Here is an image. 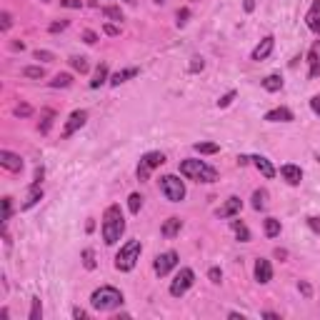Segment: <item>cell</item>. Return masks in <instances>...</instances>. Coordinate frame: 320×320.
Wrapping results in <instances>:
<instances>
[{"mask_svg": "<svg viewBox=\"0 0 320 320\" xmlns=\"http://www.w3.org/2000/svg\"><path fill=\"white\" fill-rule=\"evenodd\" d=\"M140 253H143L140 240H128L125 245H120V250L115 253V268L120 273H130L138 265V260H140Z\"/></svg>", "mask_w": 320, "mask_h": 320, "instance_id": "cell-4", "label": "cell"}, {"mask_svg": "<svg viewBox=\"0 0 320 320\" xmlns=\"http://www.w3.org/2000/svg\"><path fill=\"white\" fill-rule=\"evenodd\" d=\"M30 320H40L43 318V305H40V298H33L30 300Z\"/></svg>", "mask_w": 320, "mask_h": 320, "instance_id": "cell-35", "label": "cell"}, {"mask_svg": "<svg viewBox=\"0 0 320 320\" xmlns=\"http://www.w3.org/2000/svg\"><path fill=\"white\" fill-rule=\"evenodd\" d=\"M53 120H55V110H53V108H43V110H40V123H38V133H40V135H48L50 128H53Z\"/></svg>", "mask_w": 320, "mask_h": 320, "instance_id": "cell-19", "label": "cell"}, {"mask_svg": "<svg viewBox=\"0 0 320 320\" xmlns=\"http://www.w3.org/2000/svg\"><path fill=\"white\" fill-rule=\"evenodd\" d=\"M180 228H183V220H180V218H168V220L163 223V228H160V235H163V238H175V235L180 233Z\"/></svg>", "mask_w": 320, "mask_h": 320, "instance_id": "cell-22", "label": "cell"}, {"mask_svg": "<svg viewBox=\"0 0 320 320\" xmlns=\"http://www.w3.org/2000/svg\"><path fill=\"white\" fill-rule=\"evenodd\" d=\"M308 228H310L313 233H320V218H315V215L308 218Z\"/></svg>", "mask_w": 320, "mask_h": 320, "instance_id": "cell-50", "label": "cell"}, {"mask_svg": "<svg viewBox=\"0 0 320 320\" xmlns=\"http://www.w3.org/2000/svg\"><path fill=\"white\" fill-rule=\"evenodd\" d=\"M100 230H103L105 245H115L118 240L123 238V233H125V218H123L120 205H108V208H105Z\"/></svg>", "mask_w": 320, "mask_h": 320, "instance_id": "cell-1", "label": "cell"}, {"mask_svg": "<svg viewBox=\"0 0 320 320\" xmlns=\"http://www.w3.org/2000/svg\"><path fill=\"white\" fill-rule=\"evenodd\" d=\"M298 290L303 293L305 298H313V285H310L308 280H298Z\"/></svg>", "mask_w": 320, "mask_h": 320, "instance_id": "cell-42", "label": "cell"}, {"mask_svg": "<svg viewBox=\"0 0 320 320\" xmlns=\"http://www.w3.org/2000/svg\"><path fill=\"white\" fill-rule=\"evenodd\" d=\"M0 165H3L8 173H20V170H23V158H20L18 153L0 150Z\"/></svg>", "mask_w": 320, "mask_h": 320, "instance_id": "cell-10", "label": "cell"}, {"mask_svg": "<svg viewBox=\"0 0 320 320\" xmlns=\"http://www.w3.org/2000/svg\"><path fill=\"white\" fill-rule=\"evenodd\" d=\"M90 305L100 313H110L118 305H123V293L113 288V285H100L98 290H93L90 295Z\"/></svg>", "mask_w": 320, "mask_h": 320, "instance_id": "cell-3", "label": "cell"}, {"mask_svg": "<svg viewBox=\"0 0 320 320\" xmlns=\"http://www.w3.org/2000/svg\"><path fill=\"white\" fill-rule=\"evenodd\" d=\"M73 318L83 320V318H88V313H85V310H83V308H73Z\"/></svg>", "mask_w": 320, "mask_h": 320, "instance_id": "cell-51", "label": "cell"}, {"mask_svg": "<svg viewBox=\"0 0 320 320\" xmlns=\"http://www.w3.org/2000/svg\"><path fill=\"white\" fill-rule=\"evenodd\" d=\"M165 163V155L160 150H150V153H143L140 155V163H138V180H150V173L155 168H160Z\"/></svg>", "mask_w": 320, "mask_h": 320, "instance_id": "cell-6", "label": "cell"}, {"mask_svg": "<svg viewBox=\"0 0 320 320\" xmlns=\"http://www.w3.org/2000/svg\"><path fill=\"white\" fill-rule=\"evenodd\" d=\"M263 230H265L268 238H278L280 235V220L278 218H265L263 220Z\"/></svg>", "mask_w": 320, "mask_h": 320, "instance_id": "cell-26", "label": "cell"}, {"mask_svg": "<svg viewBox=\"0 0 320 320\" xmlns=\"http://www.w3.org/2000/svg\"><path fill=\"white\" fill-rule=\"evenodd\" d=\"M178 170H180L183 178L195 180V183H215V180H218V170H215L213 165H208L205 160H195V158L180 160Z\"/></svg>", "mask_w": 320, "mask_h": 320, "instance_id": "cell-2", "label": "cell"}, {"mask_svg": "<svg viewBox=\"0 0 320 320\" xmlns=\"http://www.w3.org/2000/svg\"><path fill=\"white\" fill-rule=\"evenodd\" d=\"M63 8H70V10H80L83 8V0H60Z\"/></svg>", "mask_w": 320, "mask_h": 320, "instance_id": "cell-46", "label": "cell"}, {"mask_svg": "<svg viewBox=\"0 0 320 320\" xmlns=\"http://www.w3.org/2000/svg\"><path fill=\"white\" fill-rule=\"evenodd\" d=\"M40 3H50V0H40Z\"/></svg>", "mask_w": 320, "mask_h": 320, "instance_id": "cell-59", "label": "cell"}, {"mask_svg": "<svg viewBox=\"0 0 320 320\" xmlns=\"http://www.w3.org/2000/svg\"><path fill=\"white\" fill-rule=\"evenodd\" d=\"M103 33H105V35H110V38H115V35H120V28L113 25V23H105V25H103Z\"/></svg>", "mask_w": 320, "mask_h": 320, "instance_id": "cell-47", "label": "cell"}, {"mask_svg": "<svg viewBox=\"0 0 320 320\" xmlns=\"http://www.w3.org/2000/svg\"><path fill=\"white\" fill-rule=\"evenodd\" d=\"M138 73H140L138 68H123V70H118L115 75H110V80H108V83H110L113 88H118V85H123V83H128L130 78H135Z\"/></svg>", "mask_w": 320, "mask_h": 320, "instance_id": "cell-20", "label": "cell"}, {"mask_svg": "<svg viewBox=\"0 0 320 320\" xmlns=\"http://www.w3.org/2000/svg\"><path fill=\"white\" fill-rule=\"evenodd\" d=\"M230 228H233L235 238H238L240 243H248V240H250V230H248V225H245L243 220H230Z\"/></svg>", "mask_w": 320, "mask_h": 320, "instance_id": "cell-24", "label": "cell"}, {"mask_svg": "<svg viewBox=\"0 0 320 320\" xmlns=\"http://www.w3.org/2000/svg\"><path fill=\"white\" fill-rule=\"evenodd\" d=\"M33 58L43 60V63H53V60H55V53H50V50H35V53H33Z\"/></svg>", "mask_w": 320, "mask_h": 320, "instance_id": "cell-38", "label": "cell"}, {"mask_svg": "<svg viewBox=\"0 0 320 320\" xmlns=\"http://www.w3.org/2000/svg\"><path fill=\"white\" fill-rule=\"evenodd\" d=\"M80 258H83V265H85L88 270H95V250L93 248H85Z\"/></svg>", "mask_w": 320, "mask_h": 320, "instance_id": "cell-36", "label": "cell"}, {"mask_svg": "<svg viewBox=\"0 0 320 320\" xmlns=\"http://www.w3.org/2000/svg\"><path fill=\"white\" fill-rule=\"evenodd\" d=\"M240 208H243V200H240L238 195H230L225 203L215 210V215H218V218H223V220H225V218H235V215L240 213Z\"/></svg>", "mask_w": 320, "mask_h": 320, "instance_id": "cell-11", "label": "cell"}, {"mask_svg": "<svg viewBox=\"0 0 320 320\" xmlns=\"http://www.w3.org/2000/svg\"><path fill=\"white\" fill-rule=\"evenodd\" d=\"M273 48H275V38H273V35H265V38H263L260 43H258V45L253 48V53H250V58H253V60H258V63H260V60L270 58V53H273Z\"/></svg>", "mask_w": 320, "mask_h": 320, "instance_id": "cell-12", "label": "cell"}, {"mask_svg": "<svg viewBox=\"0 0 320 320\" xmlns=\"http://www.w3.org/2000/svg\"><path fill=\"white\" fill-rule=\"evenodd\" d=\"M160 193L165 195V200L170 203H180L185 198V183L178 175H163L160 178Z\"/></svg>", "mask_w": 320, "mask_h": 320, "instance_id": "cell-5", "label": "cell"}, {"mask_svg": "<svg viewBox=\"0 0 320 320\" xmlns=\"http://www.w3.org/2000/svg\"><path fill=\"white\" fill-rule=\"evenodd\" d=\"M13 215V198H3V228H8V220Z\"/></svg>", "mask_w": 320, "mask_h": 320, "instance_id": "cell-34", "label": "cell"}, {"mask_svg": "<svg viewBox=\"0 0 320 320\" xmlns=\"http://www.w3.org/2000/svg\"><path fill=\"white\" fill-rule=\"evenodd\" d=\"M173 268H178V253H175V250H165V253L155 255V260H153V270H155V275L165 278Z\"/></svg>", "mask_w": 320, "mask_h": 320, "instance_id": "cell-8", "label": "cell"}, {"mask_svg": "<svg viewBox=\"0 0 320 320\" xmlns=\"http://www.w3.org/2000/svg\"><path fill=\"white\" fill-rule=\"evenodd\" d=\"M255 280H258L260 285L273 280V265H270L268 258H258V260H255Z\"/></svg>", "mask_w": 320, "mask_h": 320, "instance_id": "cell-15", "label": "cell"}, {"mask_svg": "<svg viewBox=\"0 0 320 320\" xmlns=\"http://www.w3.org/2000/svg\"><path fill=\"white\" fill-rule=\"evenodd\" d=\"M123 3H128V5H135V3H138V0H123Z\"/></svg>", "mask_w": 320, "mask_h": 320, "instance_id": "cell-57", "label": "cell"}, {"mask_svg": "<svg viewBox=\"0 0 320 320\" xmlns=\"http://www.w3.org/2000/svg\"><path fill=\"white\" fill-rule=\"evenodd\" d=\"M83 43L95 45V43H98V33H95V30H85V33H83Z\"/></svg>", "mask_w": 320, "mask_h": 320, "instance_id": "cell-45", "label": "cell"}, {"mask_svg": "<svg viewBox=\"0 0 320 320\" xmlns=\"http://www.w3.org/2000/svg\"><path fill=\"white\" fill-rule=\"evenodd\" d=\"M253 8H255V3H253V0H245V13H253Z\"/></svg>", "mask_w": 320, "mask_h": 320, "instance_id": "cell-55", "label": "cell"}, {"mask_svg": "<svg viewBox=\"0 0 320 320\" xmlns=\"http://www.w3.org/2000/svg\"><path fill=\"white\" fill-rule=\"evenodd\" d=\"M208 278H210V283H215V285H218V283L223 280V273H220V268H210V270H208Z\"/></svg>", "mask_w": 320, "mask_h": 320, "instance_id": "cell-44", "label": "cell"}, {"mask_svg": "<svg viewBox=\"0 0 320 320\" xmlns=\"http://www.w3.org/2000/svg\"><path fill=\"white\" fill-rule=\"evenodd\" d=\"M0 20H3V23H0V30H3V33H8L10 25H13V15H10L8 10H3V13H0Z\"/></svg>", "mask_w": 320, "mask_h": 320, "instance_id": "cell-40", "label": "cell"}, {"mask_svg": "<svg viewBox=\"0 0 320 320\" xmlns=\"http://www.w3.org/2000/svg\"><path fill=\"white\" fill-rule=\"evenodd\" d=\"M18 118H30L33 115V105H28V103H20V105H15V110H13Z\"/></svg>", "mask_w": 320, "mask_h": 320, "instance_id": "cell-37", "label": "cell"}, {"mask_svg": "<svg viewBox=\"0 0 320 320\" xmlns=\"http://www.w3.org/2000/svg\"><path fill=\"white\" fill-rule=\"evenodd\" d=\"M250 200H253V203H250L253 205V210H258V213L265 210V208H268V190H265V188H258V190L253 193Z\"/></svg>", "mask_w": 320, "mask_h": 320, "instance_id": "cell-23", "label": "cell"}, {"mask_svg": "<svg viewBox=\"0 0 320 320\" xmlns=\"http://www.w3.org/2000/svg\"><path fill=\"white\" fill-rule=\"evenodd\" d=\"M85 123H88L85 110H73V113L68 115V120H65V125H63V138H70L73 133H78Z\"/></svg>", "mask_w": 320, "mask_h": 320, "instance_id": "cell-9", "label": "cell"}, {"mask_svg": "<svg viewBox=\"0 0 320 320\" xmlns=\"http://www.w3.org/2000/svg\"><path fill=\"white\" fill-rule=\"evenodd\" d=\"M233 100H235V90H230V93H225V95L218 100V108H228Z\"/></svg>", "mask_w": 320, "mask_h": 320, "instance_id": "cell-43", "label": "cell"}, {"mask_svg": "<svg viewBox=\"0 0 320 320\" xmlns=\"http://www.w3.org/2000/svg\"><path fill=\"white\" fill-rule=\"evenodd\" d=\"M263 318H270V320H280L278 313H273V310H268V313H263Z\"/></svg>", "mask_w": 320, "mask_h": 320, "instance_id": "cell-52", "label": "cell"}, {"mask_svg": "<svg viewBox=\"0 0 320 320\" xmlns=\"http://www.w3.org/2000/svg\"><path fill=\"white\" fill-rule=\"evenodd\" d=\"M23 78L40 80V78H45V68L43 65H28V68H23Z\"/></svg>", "mask_w": 320, "mask_h": 320, "instance_id": "cell-28", "label": "cell"}, {"mask_svg": "<svg viewBox=\"0 0 320 320\" xmlns=\"http://www.w3.org/2000/svg\"><path fill=\"white\" fill-rule=\"evenodd\" d=\"M43 200V188H40V183H30V190H28V200L23 203V210H30L33 205H38Z\"/></svg>", "mask_w": 320, "mask_h": 320, "instance_id": "cell-21", "label": "cell"}, {"mask_svg": "<svg viewBox=\"0 0 320 320\" xmlns=\"http://www.w3.org/2000/svg\"><path fill=\"white\" fill-rule=\"evenodd\" d=\"M250 163H253V165L258 168V173H260L263 178H268V180L275 178V173H278V170L273 168V163H270L265 155H250Z\"/></svg>", "mask_w": 320, "mask_h": 320, "instance_id": "cell-17", "label": "cell"}, {"mask_svg": "<svg viewBox=\"0 0 320 320\" xmlns=\"http://www.w3.org/2000/svg\"><path fill=\"white\" fill-rule=\"evenodd\" d=\"M310 110L320 118V95H313V98H310Z\"/></svg>", "mask_w": 320, "mask_h": 320, "instance_id": "cell-49", "label": "cell"}, {"mask_svg": "<svg viewBox=\"0 0 320 320\" xmlns=\"http://www.w3.org/2000/svg\"><path fill=\"white\" fill-rule=\"evenodd\" d=\"M103 18L120 23V20H123V10H120L118 5H105V8H103Z\"/></svg>", "mask_w": 320, "mask_h": 320, "instance_id": "cell-29", "label": "cell"}, {"mask_svg": "<svg viewBox=\"0 0 320 320\" xmlns=\"http://www.w3.org/2000/svg\"><path fill=\"white\" fill-rule=\"evenodd\" d=\"M153 3H155V5H165V0H153Z\"/></svg>", "mask_w": 320, "mask_h": 320, "instance_id": "cell-58", "label": "cell"}, {"mask_svg": "<svg viewBox=\"0 0 320 320\" xmlns=\"http://www.w3.org/2000/svg\"><path fill=\"white\" fill-rule=\"evenodd\" d=\"M193 283H195V273H193L190 268H180V270L175 273L173 283H170V295H173V298H183L185 293L193 288Z\"/></svg>", "mask_w": 320, "mask_h": 320, "instance_id": "cell-7", "label": "cell"}, {"mask_svg": "<svg viewBox=\"0 0 320 320\" xmlns=\"http://www.w3.org/2000/svg\"><path fill=\"white\" fill-rule=\"evenodd\" d=\"M175 18H178V25H180V28H183V25H185V23H188V18H190V8H180V10H178V15H175Z\"/></svg>", "mask_w": 320, "mask_h": 320, "instance_id": "cell-41", "label": "cell"}, {"mask_svg": "<svg viewBox=\"0 0 320 320\" xmlns=\"http://www.w3.org/2000/svg\"><path fill=\"white\" fill-rule=\"evenodd\" d=\"M108 80H110V78H108V65L100 63L98 70H95V75H93V80H90V88H100L103 83H108Z\"/></svg>", "mask_w": 320, "mask_h": 320, "instance_id": "cell-25", "label": "cell"}, {"mask_svg": "<svg viewBox=\"0 0 320 320\" xmlns=\"http://www.w3.org/2000/svg\"><path fill=\"white\" fill-rule=\"evenodd\" d=\"M305 25H308V30H310L313 35L320 38V0H313L310 10L305 13Z\"/></svg>", "mask_w": 320, "mask_h": 320, "instance_id": "cell-13", "label": "cell"}, {"mask_svg": "<svg viewBox=\"0 0 320 320\" xmlns=\"http://www.w3.org/2000/svg\"><path fill=\"white\" fill-rule=\"evenodd\" d=\"M275 258H280V260H285V258H288V250H280V248H278V250H275Z\"/></svg>", "mask_w": 320, "mask_h": 320, "instance_id": "cell-54", "label": "cell"}, {"mask_svg": "<svg viewBox=\"0 0 320 320\" xmlns=\"http://www.w3.org/2000/svg\"><path fill=\"white\" fill-rule=\"evenodd\" d=\"M70 85H73V75L70 73H58L50 80V88H70Z\"/></svg>", "mask_w": 320, "mask_h": 320, "instance_id": "cell-30", "label": "cell"}, {"mask_svg": "<svg viewBox=\"0 0 320 320\" xmlns=\"http://www.w3.org/2000/svg\"><path fill=\"white\" fill-rule=\"evenodd\" d=\"M260 85L268 90V93H278L280 88H283V78L280 75H268V78H263Z\"/></svg>", "mask_w": 320, "mask_h": 320, "instance_id": "cell-27", "label": "cell"}, {"mask_svg": "<svg viewBox=\"0 0 320 320\" xmlns=\"http://www.w3.org/2000/svg\"><path fill=\"white\" fill-rule=\"evenodd\" d=\"M203 68H205V60L200 58V55H195V58H190V65H188V70H190V73H200Z\"/></svg>", "mask_w": 320, "mask_h": 320, "instance_id": "cell-39", "label": "cell"}, {"mask_svg": "<svg viewBox=\"0 0 320 320\" xmlns=\"http://www.w3.org/2000/svg\"><path fill=\"white\" fill-rule=\"evenodd\" d=\"M195 153H200V155H215V153H220V146L218 143H195Z\"/></svg>", "mask_w": 320, "mask_h": 320, "instance_id": "cell-31", "label": "cell"}, {"mask_svg": "<svg viewBox=\"0 0 320 320\" xmlns=\"http://www.w3.org/2000/svg\"><path fill=\"white\" fill-rule=\"evenodd\" d=\"M68 28V20H55V23H50V33H60V30H65Z\"/></svg>", "mask_w": 320, "mask_h": 320, "instance_id": "cell-48", "label": "cell"}, {"mask_svg": "<svg viewBox=\"0 0 320 320\" xmlns=\"http://www.w3.org/2000/svg\"><path fill=\"white\" fill-rule=\"evenodd\" d=\"M248 163H250L248 155H238V165H248Z\"/></svg>", "mask_w": 320, "mask_h": 320, "instance_id": "cell-53", "label": "cell"}, {"mask_svg": "<svg viewBox=\"0 0 320 320\" xmlns=\"http://www.w3.org/2000/svg\"><path fill=\"white\" fill-rule=\"evenodd\" d=\"M280 175H283V180H285L288 185H300V180H303V170H300V165H293V163L280 165Z\"/></svg>", "mask_w": 320, "mask_h": 320, "instance_id": "cell-16", "label": "cell"}, {"mask_svg": "<svg viewBox=\"0 0 320 320\" xmlns=\"http://www.w3.org/2000/svg\"><path fill=\"white\" fill-rule=\"evenodd\" d=\"M70 65H73V70H78L80 75L88 73V68H90V65H88V58H83V55H73V58H70Z\"/></svg>", "mask_w": 320, "mask_h": 320, "instance_id": "cell-33", "label": "cell"}, {"mask_svg": "<svg viewBox=\"0 0 320 320\" xmlns=\"http://www.w3.org/2000/svg\"><path fill=\"white\" fill-rule=\"evenodd\" d=\"M308 75L318 78L320 75V40H315L308 50Z\"/></svg>", "mask_w": 320, "mask_h": 320, "instance_id": "cell-14", "label": "cell"}, {"mask_svg": "<svg viewBox=\"0 0 320 320\" xmlns=\"http://www.w3.org/2000/svg\"><path fill=\"white\" fill-rule=\"evenodd\" d=\"M10 48H13V50H25V43H13Z\"/></svg>", "mask_w": 320, "mask_h": 320, "instance_id": "cell-56", "label": "cell"}, {"mask_svg": "<svg viewBox=\"0 0 320 320\" xmlns=\"http://www.w3.org/2000/svg\"><path fill=\"white\" fill-rule=\"evenodd\" d=\"M128 208H130L133 215H138L140 208H143V195H140V193H130V198H128Z\"/></svg>", "mask_w": 320, "mask_h": 320, "instance_id": "cell-32", "label": "cell"}, {"mask_svg": "<svg viewBox=\"0 0 320 320\" xmlns=\"http://www.w3.org/2000/svg\"><path fill=\"white\" fill-rule=\"evenodd\" d=\"M263 120H268V123H290L293 120V110L288 108H273V110H268Z\"/></svg>", "mask_w": 320, "mask_h": 320, "instance_id": "cell-18", "label": "cell"}]
</instances>
